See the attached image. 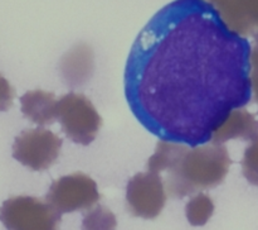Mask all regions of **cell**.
I'll list each match as a JSON object with an SVG mask.
<instances>
[{
    "mask_svg": "<svg viewBox=\"0 0 258 230\" xmlns=\"http://www.w3.org/2000/svg\"><path fill=\"white\" fill-rule=\"evenodd\" d=\"M241 164L244 178L253 186H258V136L244 149Z\"/></svg>",
    "mask_w": 258,
    "mask_h": 230,
    "instance_id": "5bb4252c",
    "label": "cell"
},
{
    "mask_svg": "<svg viewBox=\"0 0 258 230\" xmlns=\"http://www.w3.org/2000/svg\"><path fill=\"white\" fill-rule=\"evenodd\" d=\"M117 220L115 214L106 206H98L90 209L83 215L82 230H116Z\"/></svg>",
    "mask_w": 258,
    "mask_h": 230,
    "instance_id": "4fadbf2b",
    "label": "cell"
},
{
    "mask_svg": "<svg viewBox=\"0 0 258 230\" xmlns=\"http://www.w3.org/2000/svg\"><path fill=\"white\" fill-rule=\"evenodd\" d=\"M62 148V138L49 129L23 130L13 144V157L33 171H45L54 164Z\"/></svg>",
    "mask_w": 258,
    "mask_h": 230,
    "instance_id": "5b68a950",
    "label": "cell"
},
{
    "mask_svg": "<svg viewBox=\"0 0 258 230\" xmlns=\"http://www.w3.org/2000/svg\"><path fill=\"white\" fill-rule=\"evenodd\" d=\"M258 136V120L244 108L234 109L214 133L212 142L224 144L232 139L253 141Z\"/></svg>",
    "mask_w": 258,
    "mask_h": 230,
    "instance_id": "30bf717a",
    "label": "cell"
},
{
    "mask_svg": "<svg viewBox=\"0 0 258 230\" xmlns=\"http://www.w3.org/2000/svg\"><path fill=\"white\" fill-rule=\"evenodd\" d=\"M15 98V90L9 81L0 75V111H7L12 108Z\"/></svg>",
    "mask_w": 258,
    "mask_h": 230,
    "instance_id": "9a60e30c",
    "label": "cell"
},
{
    "mask_svg": "<svg viewBox=\"0 0 258 230\" xmlns=\"http://www.w3.org/2000/svg\"><path fill=\"white\" fill-rule=\"evenodd\" d=\"M232 164L224 144L207 143L197 147L160 141L148 161V171L166 172L164 179L169 196L184 199L224 181Z\"/></svg>",
    "mask_w": 258,
    "mask_h": 230,
    "instance_id": "7a4b0ae2",
    "label": "cell"
},
{
    "mask_svg": "<svg viewBox=\"0 0 258 230\" xmlns=\"http://www.w3.org/2000/svg\"><path fill=\"white\" fill-rule=\"evenodd\" d=\"M252 45L207 0H173L136 37L123 75L128 108L160 141L211 143L252 100Z\"/></svg>",
    "mask_w": 258,
    "mask_h": 230,
    "instance_id": "6da1fadb",
    "label": "cell"
},
{
    "mask_svg": "<svg viewBox=\"0 0 258 230\" xmlns=\"http://www.w3.org/2000/svg\"><path fill=\"white\" fill-rule=\"evenodd\" d=\"M0 220L8 230H58L60 214L48 201L14 196L3 202Z\"/></svg>",
    "mask_w": 258,
    "mask_h": 230,
    "instance_id": "277c9868",
    "label": "cell"
},
{
    "mask_svg": "<svg viewBox=\"0 0 258 230\" xmlns=\"http://www.w3.org/2000/svg\"><path fill=\"white\" fill-rule=\"evenodd\" d=\"M168 192L160 173L141 172L131 177L126 187V204L134 216L155 219L165 206Z\"/></svg>",
    "mask_w": 258,
    "mask_h": 230,
    "instance_id": "52a82bcc",
    "label": "cell"
},
{
    "mask_svg": "<svg viewBox=\"0 0 258 230\" xmlns=\"http://www.w3.org/2000/svg\"><path fill=\"white\" fill-rule=\"evenodd\" d=\"M251 83L254 101L258 104V40L254 42L251 53Z\"/></svg>",
    "mask_w": 258,
    "mask_h": 230,
    "instance_id": "2e32d148",
    "label": "cell"
},
{
    "mask_svg": "<svg viewBox=\"0 0 258 230\" xmlns=\"http://www.w3.org/2000/svg\"><path fill=\"white\" fill-rule=\"evenodd\" d=\"M57 120L66 136L82 146L92 143L102 126V118L92 101L80 93L58 99Z\"/></svg>",
    "mask_w": 258,
    "mask_h": 230,
    "instance_id": "3957f363",
    "label": "cell"
},
{
    "mask_svg": "<svg viewBox=\"0 0 258 230\" xmlns=\"http://www.w3.org/2000/svg\"><path fill=\"white\" fill-rule=\"evenodd\" d=\"M57 106L58 99L49 91H27L20 98L23 115L39 126L50 125L57 120Z\"/></svg>",
    "mask_w": 258,
    "mask_h": 230,
    "instance_id": "8fae6325",
    "label": "cell"
},
{
    "mask_svg": "<svg viewBox=\"0 0 258 230\" xmlns=\"http://www.w3.org/2000/svg\"><path fill=\"white\" fill-rule=\"evenodd\" d=\"M216 7L229 28L258 40V0H207Z\"/></svg>",
    "mask_w": 258,
    "mask_h": 230,
    "instance_id": "ba28073f",
    "label": "cell"
},
{
    "mask_svg": "<svg viewBox=\"0 0 258 230\" xmlns=\"http://www.w3.org/2000/svg\"><path fill=\"white\" fill-rule=\"evenodd\" d=\"M97 183L82 172L59 177L52 182L45 200L59 214L90 210L100 201Z\"/></svg>",
    "mask_w": 258,
    "mask_h": 230,
    "instance_id": "8992f818",
    "label": "cell"
},
{
    "mask_svg": "<svg viewBox=\"0 0 258 230\" xmlns=\"http://www.w3.org/2000/svg\"><path fill=\"white\" fill-rule=\"evenodd\" d=\"M214 212V202L211 196L203 192H198L188 201L185 206V215L188 221L193 226H203Z\"/></svg>",
    "mask_w": 258,
    "mask_h": 230,
    "instance_id": "7c38bea8",
    "label": "cell"
},
{
    "mask_svg": "<svg viewBox=\"0 0 258 230\" xmlns=\"http://www.w3.org/2000/svg\"><path fill=\"white\" fill-rule=\"evenodd\" d=\"M95 70L93 52L90 45L81 43L75 45L62 57L59 71L66 85L71 87L82 86L92 77Z\"/></svg>",
    "mask_w": 258,
    "mask_h": 230,
    "instance_id": "9c48e42d",
    "label": "cell"
}]
</instances>
